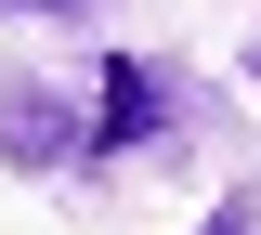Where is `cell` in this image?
Segmentation results:
<instances>
[{
    "mask_svg": "<svg viewBox=\"0 0 261 235\" xmlns=\"http://www.w3.org/2000/svg\"><path fill=\"white\" fill-rule=\"evenodd\" d=\"M144 131H170V79L144 53H105L92 66V157H130Z\"/></svg>",
    "mask_w": 261,
    "mask_h": 235,
    "instance_id": "6da1fadb",
    "label": "cell"
},
{
    "mask_svg": "<svg viewBox=\"0 0 261 235\" xmlns=\"http://www.w3.org/2000/svg\"><path fill=\"white\" fill-rule=\"evenodd\" d=\"M0 157L13 170H65V157H92V118H65L53 92H0Z\"/></svg>",
    "mask_w": 261,
    "mask_h": 235,
    "instance_id": "7a4b0ae2",
    "label": "cell"
},
{
    "mask_svg": "<svg viewBox=\"0 0 261 235\" xmlns=\"http://www.w3.org/2000/svg\"><path fill=\"white\" fill-rule=\"evenodd\" d=\"M196 235H261V196H222V209H209Z\"/></svg>",
    "mask_w": 261,
    "mask_h": 235,
    "instance_id": "3957f363",
    "label": "cell"
},
{
    "mask_svg": "<svg viewBox=\"0 0 261 235\" xmlns=\"http://www.w3.org/2000/svg\"><path fill=\"white\" fill-rule=\"evenodd\" d=\"M0 13H79V0H0Z\"/></svg>",
    "mask_w": 261,
    "mask_h": 235,
    "instance_id": "277c9868",
    "label": "cell"
}]
</instances>
